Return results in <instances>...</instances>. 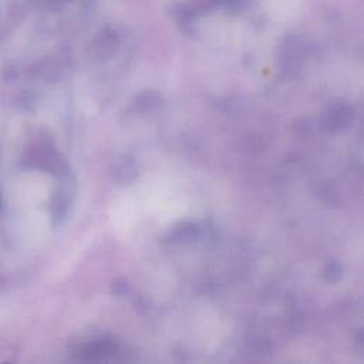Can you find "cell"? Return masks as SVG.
Segmentation results:
<instances>
[{"label": "cell", "mask_w": 364, "mask_h": 364, "mask_svg": "<svg viewBox=\"0 0 364 364\" xmlns=\"http://www.w3.org/2000/svg\"><path fill=\"white\" fill-rule=\"evenodd\" d=\"M71 205V191L67 186H61L53 196L51 202H50V212H51V218L57 220H61Z\"/></svg>", "instance_id": "6da1fadb"}, {"label": "cell", "mask_w": 364, "mask_h": 364, "mask_svg": "<svg viewBox=\"0 0 364 364\" xmlns=\"http://www.w3.org/2000/svg\"><path fill=\"white\" fill-rule=\"evenodd\" d=\"M0 209H1V198H0Z\"/></svg>", "instance_id": "7a4b0ae2"}]
</instances>
